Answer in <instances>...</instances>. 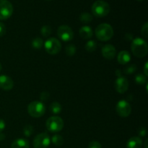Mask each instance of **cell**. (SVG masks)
<instances>
[{"instance_id":"cell-1","label":"cell","mask_w":148,"mask_h":148,"mask_svg":"<svg viewBox=\"0 0 148 148\" xmlns=\"http://www.w3.org/2000/svg\"><path fill=\"white\" fill-rule=\"evenodd\" d=\"M131 49L133 54L138 58H143L147 55L148 51L146 40L141 38H137L132 40Z\"/></svg>"},{"instance_id":"cell-2","label":"cell","mask_w":148,"mask_h":148,"mask_svg":"<svg viewBox=\"0 0 148 148\" xmlns=\"http://www.w3.org/2000/svg\"><path fill=\"white\" fill-rule=\"evenodd\" d=\"M95 34L99 40L107 41L111 39L114 36V29L111 25L108 23H102L96 27Z\"/></svg>"},{"instance_id":"cell-3","label":"cell","mask_w":148,"mask_h":148,"mask_svg":"<svg viewBox=\"0 0 148 148\" xmlns=\"http://www.w3.org/2000/svg\"><path fill=\"white\" fill-rule=\"evenodd\" d=\"M92 12L98 17H103L108 14L111 10L109 4L103 0H98L92 5Z\"/></svg>"},{"instance_id":"cell-4","label":"cell","mask_w":148,"mask_h":148,"mask_svg":"<svg viewBox=\"0 0 148 148\" xmlns=\"http://www.w3.org/2000/svg\"><path fill=\"white\" fill-rule=\"evenodd\" d=\"M27 112L30 116L39 118L44 115L46 112V107L42 102L33 101L29 103L27 106Z\"/></svg>"},{"instance_id":"cell-5","label":"cell","mask_w":148,"mask_h":148,"mask_svg":"<svg viewBox=\"0 0 148 148\" xmlns=\"http://www.w3.org/2000/svg\"><path fill=\"white\" fill-rule=\"evenodd\" d=\"M46 127L50 132H59L64 127L63 119L57 116L49 117L46 121Z\"/></svg>"},{"instance_id":"cell-6","label":"cell","mask_w":148,"mask_h":148,"mask_svg":"<svg viewBox=\"0 0 148 148\" xmlns=\"http://www.w3.org/2000/svg\"><path fill=\"white\" fill-rule=\"evenodd\" d=\"M44 48L46 51L51 55H55L59 53L62 49V44L58 39L55 38H50L44 43Z\"/></svg>"},{"instance_id":"cell-7","label":"cell","mask_w":148,"mask_h":148,"mask_svg":"<svg viewBox=\"0 0 148 148\" xmlns=\"http://www.w3.org/2000/svg\"><path fill=\"white\" fill-rule=\"evenodd\" d=\"M13 13V6L8 0H0V20H7Z\"/></svg>"},{"instance_id":"cell-8","label":"cell","mask_w":148,"mask_h":148,"mask_svg":"<svg viewBox=\"0 0 148 148\" xmlns=\"http://www.w3.org/2000/svg\"><path fill=\"white\" fill-rule=\"evenodd\" d=\"M51 143V139L49 134L46 132L38 134L33 140L34 148H47Z\"/></svg>"},{"instance_id":"cell-9","label":"cell","mask_w":148,"mask_h":148,"mask_svg":"<svg viewBox=\"0 0 148 148\" xmlns=\"http://www.w3.org/2000/svg\"><path fill=\"white\" fill-rule=\"evenodd\" d=\"M57 35L61 40L65 42L70 41L74 37L73 30L69 26L66 25L59 26L57 30Z\"/></svg>"},{"instance_id":"cell-10","label":"cell","mask_w":148,"mask_h":148,"mask_svg":"<svg viewBox=\"0 0 148 148\" xmlns=\"http://www.w3.org/2000/svg\"><path fill=\"white\" fill-rule=\"evenodd\" d=\"M116 110L119 115L121 117L129 116L132 112V107L130 104L125 100H121L117 103Z\"/></svg>"},{"instance_id":"cell-11","label":"cell","mask_w":148,"mask_h":148,"mask_svg":"<svg viewBox=\"0 0 148 148\" xmlns=\"http://www.w3.org/2000/svg\"><path fill=\"white\" fill-rule=\"evenodd\" d=\"M115 89L119 93L123 94L127 92L129 88V82L127 78L124 77H118L116 80L115 81Z\"/></svg>"},{"instance_id":"cell-12","label":"cell","mask_w":148,"mask_h":148,"mask_svg":"<svg viewBox=\"0 0 148 148\" xmlns=\"http://www.w3.org/2000/svg\"><path fill=\"white\" fill-rule=\"evenodd\" d=\"M101 53L105 59L111 60V59H114V57L116 56V48L111 44H107L102 47Z\"/></svg>"},{"instance_id":"cell-13","label":"cell","mask_w":148,"mask_h":148,"mask_svg":"<svg viewBox=\"0 0 148 148\" xmlns=\"http://www.w3.org/2000/svg\"><path fill=\"white\" fill-rule=\"evenodd\" d=\"M14 82L12 79L7 75H0V88L8 91L13 88Z\"/></svg>"},{"instance_id":"cell-14","label":"cell","mask_w":148,"mask_h":148,"mask_svg":"<svg viewBox=\"0 0 148 148\" xmlns=\"http://www.w3.org/2000/svg\"><path fill=\"white\" fill-rule=\"evenodd\" d=\"M117 61L120 64H127L131 61V55L127 51H121L117 56Z\"/></svg>"},{"instance_id":"cell-15","label":"cell","mask_w":148,"mask_h":148,"mask_svg":"<svg viewBox=\"0 0 148 148\" xmlns=\"http://www.w3.org/2000/svg\"><path fill=\"white\" fill-rule=\"evenodd\" d=\"M79 33L80 37L82 39H85V40H88V39L91 38L93 36V32H92V28L88 25L82 26L79 29Z\"/></svg>"},{"instance_id":"cell-16","label":"cell","mask_w":148,"mask_h":148,"mask_svg":"<svg viewBox=\"0 0 148 148\" xmlns=\"http://www.w3.org/2000/svg\"><path fill=\"white\" fill-rule=\"evenodd\" d=\"M143 140L139 137H132L128 140L127 143V148H142Z\"/></svg>"},{"instance_id":"cell-17","label":"cell","mask_w":148,"mask_h":148,"mask_svg":"<svg viewBox=\"0 0 148 148\" xmlns=\"http://www.w3.org/2000/svg\"><path fill=\"white\" fill-rule=\"evenodd\" d=\"M11 148H29V142L25 139H17L12 142Z\"/></svg>"},{"instance_id":"cell-18","label":"cell","mask_w":148,"mask_h":148,"mask_svg":"<svg viewBox=\"0 0 148 148\" xmlns=\"http://www.w3.org/2000/svg\"><path fill=\"white\" fill-rule=\"evenodd\" d=\"M50 111H51L52 114H59L62 111V106L58 102H53L50 105Z\"/></svg>"},{"instance_id":"cell-19","label":"cell","mask_w":148,"mask_h":148,"mask_svg":"<svg viewBox=\"0 0 148 148\" xmlns=\"http://www.w3.org/2000/svg\"><path fill=\"white\" fill-rule=\"evenodd\" d=\"M92 15L88 12H82L79 16V20L82 23H89L92 20Z\"/></svg>"},{"instance_id":"cell-20","label":"cell","mask_w":148,"mask_h":148,"mask_svg":"<svg viewBox=\"0 0 148 148\" xmlns=\"http://www.w3.org/2000/svg\"><path fill=\"white\" fill-rule=\"evenodd\" d=\"M43 39L40 38H35L33 40H32V46L35 49H40L43 46Z\"/></svg>"},{"instance_id":"cell-21","label":"cell","mask_w":148,"mask_h":148,"mask_svg":"<svg viewBox=\"0 0 148 148\" xmlns=\"http://www.w3.org/2000/svg\"><path fill=\"white\" fill-rule=\"evenodd\" d=\"M97 48V43L95 40H88L85 46V49L88 52H93Z\"/></svg>"},{"instance_id":"cell-22","label":"cell","mask_w":148,"mask_h":148,"mask_svg":"<svg viewBox=\"0 0 148 148\" xmlns=\"http://www.w3.org/2000/svg\"><path fill=\"white\" fill-rule=\"evenodd\" d=\"M51 142L56 146H61L64 144V139L59 134H55L52 137Z\"/></svg>"},{"instance_id":"cell-23","label":"cell","mask_w":148,"mask_h":148,"mask_svg":"<svg viewBox=\"0 0 148 148\" xmlns=\"http://www.w3.org/2000/svg\"><path fill=\"white\" fill-rule=\"evenodd\" d=\"M134 79H135L136 83L140 85H143L147 82V77L143 74H138L136 75Z\"/></svg>"},{"instance_id":"cell-24","label":"cell","mask_w":148,"mask_h":148,"mask_svg":"<svg viewBox=\"0 0 148 148\" xmlns=\"http://www.w3.org/2000/svg\"><path fill=\"white\" fill-rule=\"evenodd\" d=\"M51 27L49 25H43L41 27V29H40V33H41L42 36L45 38L49 37L51 35Z\"/></svg>"},{"instance_id":"cell-25","label":"cell","mask_w":148,"mask_h":148,"mask_svg":"<svg viewBox=\"0 0 148 148\" xmlns=\"http://www.w3.org/2000/svg\"><path fill=\"white\" fill-rule=\"evenodd\" d=\"M76 47L74 44H69L66 47V53L67 56H72L76 53Z\"/></svg>"},{"instance_id":"cell-26","label":"cell","mask_w":148,"mask_h":148,"mask_svg":"<svg viewBox=\"0 0 148 148\" xmlns=\"http://www.w3.org/2000/svg\"><path fill=\"white\" fill-rule=\"evenodd\" d=\"M33 132H34V129L31 125H26L23 129V134L25 137H30Z\"/></svg>"},{"instance_id":"cell-27","label":"cell","mask_w":148,"mask_h":148,"mask_svg":"<svg viewBox=\"0 0 148 148\" xmlns=\"http://www.w3.org/2000/svg\"><path fill=\"white\" fill-rule=\"evenodd\" d=\"M137 70V66L135 64H131L130 66H127V67L124 69V73L127 74V75H130V74L134 73L135 71Z\"/></svg>"},{"instance_id":"cell-28","label":"cell","mask_w":148,"mask_h":148,"mask_svg":"<svg viewBox=\"0 0 148 148\" xmlns=\"http://www.w3.org/2000/svg\"><path fill=\"white\" fill-rule=\"evenodd\" d=\"M141 33L143 36H144L145 38H147L148 37V23H145L142 27Z\"/></svg>"},{"instance_id":"cell-29","label":"cell","mask_w":148,"mask_h":148,"mask_svg":"<svg viewBox=\"0 0 148 148\" xmlns=\"http://www.w3.org/2000/svg\"><path fill=\"white\" fill-rule=\"evenodd\" d=\"M88 148H102V146L99 142L92 141L89 143Z\"/></svg>"},{"instance_id":"cell-30","label":"cell","mask_w":148,"mask_h":148,"mask_svg":"<svg viewBox=\"0 0 148 148\" xmlns=\"http://www.w3.org/2000/svg\"><path fill=\"white\" fill-rule=\"evenodd\" d=\"M6 26L3 23L0 22V37H2L6 34Z\"/></svg>"},{"instance_id":"cell-31","label":"cell","mask_w":148,"mask_h":148,"mask_svg":"<svg viewBox=\"0 0 148 148\" xmlns=\"http://www.w3.org/2000/svg\"><path fill=\"white\" fill-rule=\"evenodd\" d=\"M49 97V93L47 92H43L40 95V98L42 101H47Z\"/></svg>"},{"instance_id":"cell-32","label":"cell","mask_w":148,"mask_h":148,"mask_svg":"<svg viewBox=\"0 0 148 148\" xmlns=\"http://www.w3.org/2000/svg\"><path fill=\"white\" fill-rule=\"evenodd\" d=\"M138 134L140 137H145L146 135V130L144 127H142L138 131Z\"/></svg>"},{"instance_id":"cell-33","label":"cell","mask_w":148,"mask_h":148,"mask_svg":"<svg viewBox=\"0 0 148 148\" xmlns=\"http://www.w3.org/2000/svg\"><path fill=\"white\" fill-rule=\"evenodd\" d=\"M5 122H4V121L3 119H0V133L2 132L3 130L5 129Z\"/></svg>"},{"instance_id":"cell-34","label":"cell","mask_w":148,"mask_h":148,"mask_svg":"<svg viewBox=\"0 0 148 148\" xmlns=\"http://www.w3.org/2000/svg\"><path fill=\"white\" fill-rule=\"evenodd\" d=\"M125 38H126V39H127V40H133L132 35L130 34V33H127V34L126 35Z\"/></svg>"},{"instance_id":"cell-35","label":"cell","mask_w":148,"mask_h":148,"mask_svg":"<svg viewBox=\"0 0 148 148\" xmlns=\"http://www.w3.org/2000/svg\"><path fill=\"white\" fill-rule=\"evenodd\" d=\"M147 62L145 63V65L144 67V75H145L146 77H147Z\"/></svg>"},{"instance_id":"cell-36","label":"cell","mask_w":148,"mask_h":148,"mask_svg":"<svg viewBox=\"0 0 148 148\" xmlns=\"http://www.w3.org/2000/svg\"><path fill=\"white\" fill-rule=\"evenodd\" d=\"M4 137H5V136H4V134H0V140H4Z\"/></svg>"},{"instance_id":"cell-37","label":"cell","mask_w":148,"mask_h":148,"mask_svg":"<svg viewBox=\"0 0 148 148\" xmlns=\"http://www.w3.org/2000/svg\"><path fill=\"white\" fill-rule=\"evenodd\" d=\"M145 148H147V140H146L145 143Z\"/></svg>"},{"instance_id":"cell-38","label":"cell","mask_w":148,"mask_h":148,"mask_svg":"<svg viewBox=\"0 0 148 148\" xmlns=\"http://www.w3.org/2000/svg\"><path fill=\"white\" fill-rule=\"evenodd\" d=\"M1 69H2V66H1V63H0V72H1Z\"/></svg>"},{"instance_id":"cell-39","label":"cell","mask_w":148,"mask_h":148,"mask_svg":"<svg viewBox=\"0 0 148 148\" xmlns=\"http://www.w3.org/2000/svg\"><path fill=\"white\" fill-rule=\"evenodd\" d=\"M137 1H143V0H137Z\"/></svg>"},{"instance_id":"cell-40","label":"cell","mask_w":148,"mask_h":148,"mask_svg":"<svg viewBox=\"0 0 148 148\" xmlns=\"http://www.w3.org/2000/svg\"><path fill=\"white\" fill-rule=\"evenodd\" d=\"M46 1H51V0H46Z\"/></svg>"}]
</instances>
